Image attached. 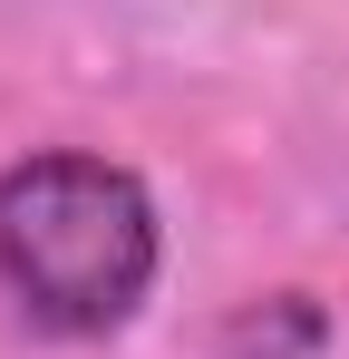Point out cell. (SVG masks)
Here are the masks:
<instances>
[{
	"label": "cell",
	"instance_id": "cell-1",
	"mask_svg": "<svg viewBox=\"0 0 349 359\" xmlns=\"http://www.w3.org/2000/svg\"><path fill=\"white\" fill-rule=\"evenodd\" d=\"M165 272V214L136 165L29 146L0 165V292L39 340H116Z\"/></svg>",
	"mask_w": 349,
	"mask_h": 359
}]
</instances>
